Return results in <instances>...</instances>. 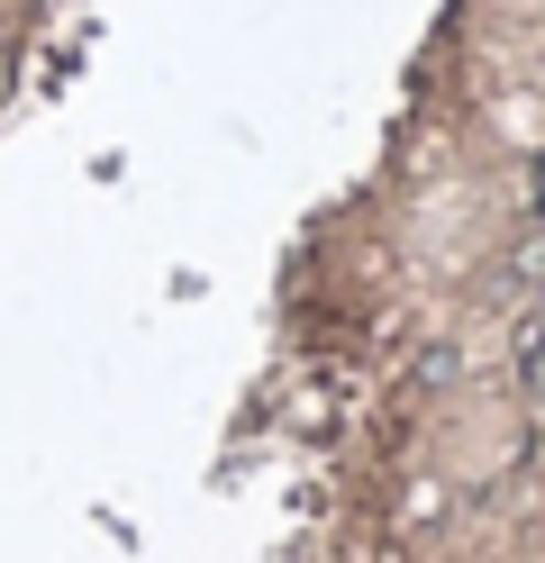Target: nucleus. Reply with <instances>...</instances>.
Instances as JSON below:
<instances>
[{
	"mask_svg": "<svg viewBox=\"0 0 545 563\" xmlns=\"http://www.w3.org/2000/svg\"><path fill=\"white\" fill-rule=\"evenodd\" d=\"M536 209H545V173H536Z\"/></svg>",
	"mask_w": 545,
	"mask_h": 563,
	"instance_id": "obj_1",
	"label": "nucleus"
}]
</instances>
